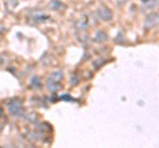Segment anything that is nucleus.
Returning a JSON list of instances; mask_svg holds the SVG:
<instances>
[{
  "instance_id": "obj_1",
  "label": "nucleus",
  "mask_w": 159,
  "mask_h": 148,
  "mask_svg": "<svg viewBox=\"0 0 159 148\" xmlns=\"http://www.w3.org/2000/svg\"><path fill=\"white\" fill-rule=\"evenodd\" d=\"M8 110L11 111V114L12 115H19L20 112H21V103H20V101H12V102H9V105H8Z\"/></svg>"
},
{
  "instance_id": "obj_2",
  "label": "nucleus",
  "mask_w": 159,
  "mask_h": 148,
  "mask_svg": "<svg viewBox=\"0 0 159 148\" xmlns=\"http://www.w3.org/2000/svg\"><path fill=\"white\" fill-rule=\"evenodd\" d=\"M61 80V73L60 72H54L51 74V77H49V81H54V82H58Z\"/></svg>"
},
{
  "instance_id": "obj_3",
  "label": "nucleus",
  "mask_w": 159,
  "mask_h": 148,
  "mask_svg": "<svg viewBox=\"0 0 159 148\" xmlns=\"http://www.w3.org/2000/svg\"><path fill=\"white\" fill-rule=\"evenodd\" d=\"M0 116H2V108H0Z\"/></svg>"
}]
</instances>
